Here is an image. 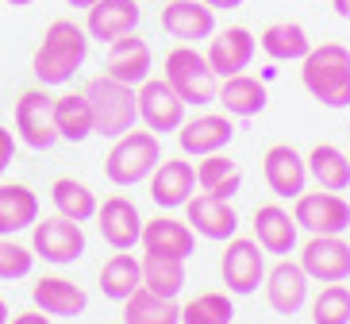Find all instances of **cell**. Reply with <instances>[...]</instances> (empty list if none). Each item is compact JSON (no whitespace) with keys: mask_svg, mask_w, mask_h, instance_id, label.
Listing matches in <instances>:
<instances>
[{"mask_svg":"<svg viewBox=\"0 0 350 324\" xmlns=\"http://www.w3.org/2000/svg\"><path fill=\"white\" fill-rule=\"evenodd\" d=\"M0 4H12V8H27V4H35V0H0Z\"/></svg>","mask_w":350,"mask_h":324,"instance_id":"b9f144b4","label":"cell"},{"mask_svg":"<svg viewBox=\"0 0 350 324\" xmlns=\"http://www.w3.org/2000/svg\"><path fill=\"white\" fill-rule=\"evenodd\" d=\"M146 182H150V201L162 212L185 209V201L196 193V166L185 162V158H165V162L154 166V174Z\"/></svg>","mask_w":350,"mask_h":324,"instance_id":"2e32d148","label":"cell"},{"mask_svg":"<svg viewBox=\"0 0 350 324\" xmlns=\"http://www.w3.org/2000/svg\"><path fill=\"white\" fill-rule=\"evenodd\" d=\"M254 47L258 42H254V35H250L247 27H224V32L216 27V35L208 39L204 58H208V66L216 70V77H231V73L250 70Z\"/></svg>","mask_w":350,"mask_h":324,"instance_id":"44dd1931","label":"cell"},{"mask_svg":"<svg viewBox=\"0 0 350 324\" xmlns=\"http://www.w3.org/2000/svg\"><path fill=\"white\" fill-rule=\"evenodd\" d=\"M31 251L35 259L54 262V266H70L85 255V232L70 216H42L31 224Z\"/></svg>","mask_w":350,"mask_h":324,"instance_id":"8992f818","label":"cell"},{"mask_svg":"<svg viewBox=\"0 0 350 324\" xmlns=\"http://www.w3.org/2000/svg\"><path fill=\"white\" fill-rule=\"evenodd\" d=\"M70 8H89V4H96V0H66Z\"/></svg>","mask_w":350,"mask_h":324,"instance_id":"7bdbcfd3","label":"cell"},{"mask_svg":"<svg viewBox=\"0 0 350 324\" xmlns=\"http://www.w3.org/2000/svg\"><path fill=\"white\" fill-rule=\"evenodd\" d=\"M8 324H51V316L42 313V309H31V313H16V316H8Z\"/></svg>","mask_w":350,"mask_h":324,"instance_id":"f35d334b","label":"cell"},{"mask_svg":"<svg viewBox=\"0 0 350 324\" xmlns=\"http://www.w3.org/2000/svg\"><path fill=\"white\" fill-rule=\"evenodd\" d=\"M139 20H143L139 0H96V4L85 8V32H89V39L104 42V47L131 35L139 27Z\"/></svg>","mask_w":350,"mask_h":324,"instance_id":"4fadbf2b","label":"cell"},{"mask_svg":"<svg viewBox=\"0 0 350 324\" xmlns=\"http://www.w3.org/2000/svg\"><path fill=\"white\" fill-rule=\"evenodd\" d=\"M331 8H335L339 20H350V0H331Z\"/></svg>","mask_w":350,"mask_h":324,"instance_id":"60d3db41","label":"cell"},{"mask_svg":"<svg viewBox=\"0 0 350 324\" xmlns=\"http://www.w3.org/2000/svg\"><path fill=\"white\" fill-rule=\"evenodd\" d=\"M258 42H262V51H266L273 62H300V58L312 51L308 32H304L297 20H278V23H269Z\"/></svg>","mask_w":350,"mask_h":324,"instance_id":"f1b7e54d","label":"cell"},{"mask_svg":"<svg viewBox=\"0 0 350 324\" xmlns=\"http://www.w3.org/2000/svg\"><path fill=\"white\" fill-rule=\"evenodd\" d=\"M162 32L181 42H200L216 35V12L204 0H170L162 8Z\"/></svg>","mask_w":350,"mask_h":324,"instance_id":"ffe728a7","label":"cell"},{"mask_svg":"<svg viewBox=\"0 0 350 324\" xmlns=\"http://www.w3.org/2000/svg\"><path fill=\"white\" fill-rule=\"evenodd\" d=\"M312 324H350V290L342 282H327L312 301Z\"/></svg>","mask_w":350,"mask_h":324,"instance_id":"d590c367","label":"cell"},{"mask_svg":"<svg viewBox=\"0 0 350 324\" xmlns=\"http://www.w3.org/2000/svg\"><path fill=\"white\" fill-rule=\"evenodd\" d=\"M216 101L224 105L227 116H239V120H250V116L266 112V85L250 77L247 70L243 73H231V77H219V93Z\"/></svg>","mask_w":350,"mask_h":324,"instance_id":"cb8c5ba5","label":"cell"},{"mask_svg":"<svg viewBox=\"0 0 350 324\" xmlns=\"http://www.w3.org/2000/svg\"><path fill=\"white\" fill-rule=\"evenodd\" d=\"M300 82L323 108H350V51L342 42H319L300 58Z\"/></svg>","mask_w":350,"mask_h":324,"instance_id":"7a4b0ae2","label":"cell"},{"mask_svg":"<svg viewBox=\"0 0 350 324\" xmlns=\"http://www.w3.org/2000/svg\"><path fill=\"white\" fill-rule=\"evenodd\" d=\"M96 228H100V240L116 251H131L139 236H143V216L135 209V201L127 197H108L104 205H96Z\"/></svg>","mask_w":350,"mask_h":324,"instance_id":"e0dca14e","label":"cell"},{"mask_svg":"<svg viewBox=\"0 0 350 324\" xmlns=\"http://www.w3.org/2000/svg\"><path fill=\"white\" fill-rule=\"evenodd\" d=\"M51 201H54V209L62 212V216L77 220V224H85V220L96 216V193L85 186V182H77V178H58L54 182Z\"/></svg>","mask_w":350,"mask_h":324,"instance_id":"836d02e7","label":"cell"},{"mask_svg":"<svg viewBox=\"0 0 350 324\" xmlns=\"http://www.w3.org/2000/svg\"><path fill=\"white\" fill-rule=\"evenodd\" d=\"M16 158V139H12V132L4 124H0V174L8 170V162Z\"/></svg>","mask_w":350,"mask_h":324,"instance_id":"74e56055","label":"cell"},{"mask_svg":"<svg viewBox=\"0 0 350 324\" xmlns=\"http://www.w3.org/2000/svg\"><path fill=\"white\" fill-rule=\"evenodd\" d=\"M0 324H8V301L0 297Z\"/></svg>","mask_w":350,"mask_h":324,"instance_id":"ee69618b","label":"cell"},{"mask_svg":"<svg viewBox=\"0 0 350 324\" xmlns=\"http://www.w3.org/2000/svg\"><path fill=\"white\" fill-rule=\"evenodd\" d=\"M235 139V127H231V116H216V112H204L196 120H185L177 127V143L181 151L193 158H204V155H216L224 147H231Z\"/></svg>","mask_w":350,"mask_h":324,"instance_id":"7402d4cb","label":"cell"},{"mask_svg":"<svg viewBox=\"0 0 350 324\" xmlns=\"http://www.w3.org/2000/svg\"><path fill=\"white\" fill-rule=\"evenodd\" d=\"M262 174H266V186L273 197L297 201L308 189V158L293 143H273L262 158Z\"/></svg>","mask_w":350,"mask_h":324,"instance_id":"8fae6325","label":"cell"},{"mask_svg":"<svg viewBox=\"0 0 350 324\" xmlns=\"http://www.w3.org/2000/svg\"><path fill=\"white\" fill-rule=\"evenodd\" d=\"M235 305L227 293H196L193 301L181 305V324H231Z\"/></svg>","mask_w":350,"mask_h":324,"instance_id":"e575fe53","label":"cell"},{"mask_svg":"<svg viewBox=\"0 0 350 324\" xmlns=\"http://www.w3.org/2000/svg\"><path fill=\"white\" fill-rule=\"evenodd\" d=\"M54 132L66 143H85L93 136V108L85 93H62L54 97Z\"/></svg>","mask_w":350,"mask_h":324,"instance_id":"83f0119b","label":"cell"},{"mask_svg":"<svg viewBox=\"0 0 350 324\" xmlns=\"http://www.w3.org/2000/svg\"><path fill=\"white\" fill-rule=\"evenodd\" d=\"M308 178L331 193L350 189V155H342L335 143H316L308 151Z\"/></svg>","mask_w":350,"mask_h":324,"instance_id":"484cf974","label":"cell"},{"mask_svg":"<svg viewBox=\"0 0 350 324\" xmlns=\"http://www.w3.org/2000/svg\"><path fill=\"white\" fill-rule=\"evenodd\" d=\"M143 286L158 297H177L185 290V259H165V255H143Z\"/></svg>","mask_w":350,"mask_h":324,"instance_id":"d6a6232c","label":"cell"},{"mask_svg":"<svg viewBox=\"0 0 350 324\" xmlns=\"http://www.w3.org/2000/svg\"><path fill=\"white\" fill-rule=\"evenodd\" d=\"M39 220V197L20 182L0 186V236H16V232L31 228Z\"/></svg>","mask_w":350,"mask_h":324,"instance_id":"4316f807","label":"cell"},{"mask_svg":"<svg viewBox=\"0 0 350 324\" xmlns=\"http://www.w3.org/2000/svg\"><path fill=\"white\" fill-rule=\"evenodd\" d=\"M196 186L204 189V193H216V197H235L239 186H243V174H239L235 158L216 151V155H204L196 162Z\"/></svg>","mask_w":350,"mask_h":324,"instance_id":"1f68e13d","label":"cell"},{"mask_svg":"<svg viewBox=\"0 0 350 324\" xmlns=\"http://www.w3.org/2000/svg\"><path fill=\"white\" fill-rule=\"evenodd\" d=\"M162 162V143L158 136L146 127V132H124V136L112 143L108 158H104V178L120 189H131L139 182H146L154 174V166Z\"/></svg>","mask_w":350,"mask_h":324,"instance_id":"277c9868","label":"cell"},{"mask_svg":"<svg viewBox=\"0 0 350 324\" xmlns=\"http://www.w3.org/2000/svg\"><path fill=\"white\" fill-rule=\"evenodd\" d=\"M139 286H143V262L135 255L120 251L100 266V293L108 301H127Z\"/></svg>","mask_w":350,"mask_h":324,"instance_id":"4dcf8cb0","label":"cell"},{"mask_svg":"<svg viewBox=\"0 0 350 324\" xmlns=\"http://www.w3.org/2000/svg\"><path fill=\"white\" fill-rule=\"evenodd\" d=\"M204 4H208V8H212V12H231V8H243V4H247V0H204Z\"/></svg>","mask_w":350,"mask_h":324,"instance_id":"ab89813d","label":"cell"},{"mask_svg":"<svg viewBox=\"0 0 350 324\" xmlns=\"http://www.w3.org/2000/svg\"><path fill=\"white\" fill-rule=\"evenodd\" d=\"M35 266V251L16 243L12 236H0V282H20Z\"/></svg>","mask_w":350,"mask_h":324,"instance_id":"8d00e7d4","label":"cell"},{"mask_svg":"<svg viewBox=\"0 0 350 324\" xmlns=\"http://www.w3.org/2000/svg\"><path fill=\"white\" fill-rule=\"evenodd\" d=\"M300 266L312 282H347L350 278V243L342 236H312L300 247Z\"/></svg>","mask_w":350,"mask_h":324,"instance_id":"7c38bea8","label":"cell"},{"mask_svg":"<svg viewBox=\"0 0 350 324\" xmlns=\"http://www.w3.org/2000/svg\"><path fill=\"white\" fill-rule=\"evenodd\" d=\"M31 301H35V309H42L46 316H81L89 297H85V290L77 282L51 274V278H39V282L31 286Z\"/></svg>","mask_w":350,"mask_h":324,"instance_id":"d4e9b609","label":"cell"},{"mask_svg":"<svg viewBox=\"0 0 350 324\" xmlns=\"http://www.w3.org/2000/svg\"><path fill=\"white\" fill-rule=\"evenodd\" d=\"M16 132H20V139L31 151H46V147L58 143V132H54V97L46 93V85L20 93V101H16Z\"/></svg>","mask_w":350,"mask_h":324,"instance_id":"9c48e42d","label":"cell"},{"mask_svg":"<svg viewBox=\"0 0 350 324\" xmlns=\"http://www.w3.org/2000/svg\"><path fill=\"white\" fill-rule=\"evenodd\" d=\"M293 216L308 236H342L350 232V201L331 189H316V193H300L293 201Z\"/></svg>","mask_w":350,"mask_h":324,"instance_id":"52a82bcc","label":"cell"},{"mask_svg":"<svg viewBox=\"0 0 350 324\" xmlns=\"http://www.w3.org/2000/svg\"><path fill=\"white\" fill-rule=\"evenodd\" d=\"M85 101L93 108V136L120 139L139 120V93H135V85L116 82L108 73H100V77H93L85 85Z\"/></svg>","mask_w":350,"mask_h":324,"instance_id":"3957f363","label":"cell"},{"mask_svg":"<svg viewBox=\"0 0 350 324\" xmlns=\"http://www.w3.org/2000/svg\"><path fill=\"white\" fill-rule=\"evenodd\" d=\"M185 212H189V228L204 240H216L227 243L231 236H239V212L231 209L227 197H216V193H193L185 201Z\"/></svg>","mask_w":350,"mask_h":324,"instance_id":"5bb4252c","label":"cell"},{"mask_svg":"<svg viewBox=\"0 0 350 324\" xmlns=\"http://www.w3.org/2000/svg\"><path fill=\"white\" fill-rule=\"evenodd\" d=\"M150 70H154V54H150V42L139 39V35H124V39L108 42V58H104V73L108 77H116V82L124 85H139L150 77Z\"/></svg>","mask_w":350,"mask_h":324,"instance_id":"ac0fdd59","label":"cell"},{"mask_svg":"<svg viewBox=\"0 0 350 324\" xmlns=\"http://www.w3.org/2000/svg\"><path fill=\"white\" fill-rule=\"evenodd\" d=\"M146 255H165V259H189L196 251V232L189 228V220L177 216H154L143 220V236H139Z\"/></svg>","mask_w":350,"mask_h":324,"instance_id":"d6986e66","label":"cell"},{"mask_svg":"<svg viewBox=\"0 0 350 324\" xmlns=\"http://www.w3.org/2000/svg\"><path fill=\"white\" fill-rule=\"evenodd\" d=\"M165 82L174 85V93L185 101L189 108H204L216 101L219 93V77L208 66V58L196 51L193 42H181L165 54Z\"/></svg>","mask_w":350,"mask_h":324,"instance_id":"5b68a950","label":"cell"},{"mask_svg":"<svg viewBox=\"0 0 350 324\" xmlns=\"http://www.w3.org/2000/svg\"><path fill=\"white\" fill-rule=\"evenodd\" d=\"M85 58H89V32H85V23L54 20L42 32V42L31 58V73L39 77V85H66L85 66Z\"/></svg>","mask_w":350,"mask_h":324,"instance_id":"6da1fadb","label":"cell"},{"mask_svg":"<svg viewBox=\"0 0 350 324\" xmlns=\"http://www.w3.org/2000/svg\"><path fill=\"white\" fill-rule=\"evenodd\" d=\"M124 324H181V305L177 297H158L139 286L124 301Z\"/></svg>","mask_w":350,"mask_h":324,"instance_id":"f546056e","label":"cell"},{"mask_svg":"<svg viewBox=\"0 0 350 324\" xmlns=\"http://www.w3.org/2000/svg\"><path fill=\"white\" fill-rule=\"evenodd\" d=\"M297 236H300V224L297 216L281 205H258L254 209V240L266 255H293L297 251Z\"/></svg>","mask_w":350,"mask_h":324,"instance_id":"603a6c76","label":"cell"},{"mask_svg":"<svg viewBox=\"0 0 350 324\" xmlns=\"http://www.w3.org/2000/svg\"><path fill=\"white\" fill-rule=\"evenodd\" d=\"M308 282L312 278L304 274V266L285 255L273 271H266V301H269V309L281 313V316L300 313V309L308 305Z\"/></svg>","mask_w":350,"mask_h":324,"instance_id":"9a60e30c","label":"cell"},{"mask_svg":"<svg viewBox=\"0 0 350 324\" xmlns=\"http://www.w3.org/2000/svg\"><path fill=\"white\" fill-rule=\"evenodd\" d=\"M219 274H224L227 293L247 297V293H254L258 286L266 282V251L258 247V240L231 236V240H227L224 259H219Z\"/></svg>","mask_w":350,"mask_h":324,"instance_id":"ba28073f","label":"cell"},{"mask_svg":"<svg viewBox=\"0 0 350 324\" xmlns=\"http://www.w3.org/2000/svg\"><path fill=\"white\" fill-rule=\"evenodd\" d=\"M139 120H143L154 136H165V132H177L185 124V101L174 93V85L165 77H146L139 89Z\"/></svg>","mask_w":350,"mask_h":324,"instance_id":"30bf717a","label":"cell"}]
</instances>
